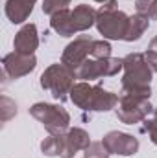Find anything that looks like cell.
<instances>
[{
    "label": "cell",
    "instance_id": "cell-1",
    "mask_svg": "<svg viewBox=\"0 0 157 158\" xmlns=\"http://www.w3.org/2000/svg\"><path fill=\"white\" fill-rule=\"evenodd\" d=\"M152 68L148 66L144 53H129L124 57V77H122V92L128 96L148 98L152 96L150 81H152Z\"/></svg>",
    "mask_w": 157,
    "mask_h": 158
},
{
    "label": "cell",
    "instance_id": "cell-2",
    "mask_svg": "<svg viewBox=\"0 0 157 158\" xmlns=\"http://www.w3.org/2000/svg\"><path fill=\"white\" fill-rule=\"evenodd\" d=\"M70 101L81 110L105 112L115 109L118 103V96L104 90L100 85H89L85 81L76 83L70 90Z\"/></svg>",
    "mask_w": 157,
    "mask_h": 158
},
{
    "label": "cell",
    "instance_id": "cell-3",
    "mask_svg": "<svg viewBox=\"0 0 157 158\" xmlns=\"http://www.w3.org/2000/svg\"><path fill=\"white\" fill-rule=\"evenodd\" d=\"M96 28L104 39L124 40L128 28H129V17L118 9L115 0H107L98 11H96Z\"/></svg>",
    "mask_w": 157,
    "mask_h": 158
},
{
    "label": "cell",
    "instance_id": "cell-4",
    "mask_svg": "<svg viewBox=\"0 0 157 158\" xmlns=\"http://www.w3.org/2000/svg\"><path fill=\"white\" fill-rule=\"evenodd\" d=\"M74 79H78L74 70H70L63 63L61 64L56 63V64H50L41 74V86L44 90H48L54 96V99L65 101L67 99V94H70L72 86L76 85Z\"/></svg>",
    "mask_w": 157,
    "mask_h": 158
},
{
    "label": "cell",
    "instance_id": "cell-5",
    "mask_svg": "<svg viewBox=\"0 0 157 158\" xmlns=\"http://www.w3.org/2000/svg\"><path fill=\"white\" fill-rule=\"evenodd\" d=\"M30 114L37 119V121H41L50 134H65L69 131L70 114L63 107H59V105L35 103V105H32Z\"/></svg>",
    "mask_w": 157,
    "mask_h": 158
},
{
    "label": "cell",
    "instance_id": "cell-6",
    "mask_svg": "<svg viewBox=\"0 0 157 158\" xmlns=\"http://www.w3.org/2000/svg\"><path fill=\"white\" fill-rule=\"evenodd\" d=\"M152 112H154V107L148 101V98H137V96H128V94L118 96L117 118L122 123L135 125L139 121H144Z\"/></svg>",
    "mask_w": 157,
    "mask_h": 158
},
{
    "label": "cell",
    "instance_id": "cell-7",
    "mask_svg": "<svg viewBox=\"0 0 157 158\" xmlns=\"http://www.w3.org/2000/svg\"><path fill=\"white\" fill-rule=\"evenodd\" d=\"M124 68V59L118 57H107V59H87L78 70L76 77L83 81H92L100 77H111L117 76Z\"/></svg>",
    "mask_w": 157,
    "mask_h": 158
},
{
    "label": "cell",
    "instance_id": "cell-8",
    "mask_svg": "<svg viewBox=\"0 0 157 158\" xmlns=\"http://www.w3.org/2000/svg\"><path fill=\"white\" fill-rule=\"evenodd\" d=\"M37 66L35 55H24V53H7L2 59V70H4V79H19L34 72Z\"/></svg>",
    "mask_w": 157,
    "mask_h": 158
},
{
    "label": "cell",
    "instance_id": "cell-9",
    "mask_svg": "<svg viewBox=\"0 0 157 158\" xmlns=\"http://www.w3.org/2000/svg\"><path fill=\"white\" fill-rule=\"evenodd\" d=\"M91 46H92V39L87 37V35H81L78 39H74L63 50L61 63L76 72L79 66L87 61V57L91 55Z\"/></svg>",
    "mask_w": 157,
    "mask_h": 158
},
{
    "label": "cell",
    "instance_id": "cell-10",
    "mask_svg": "<svg viewBox=\"0 0 157 158\" xmlns=\"http://www.w3.org/2000/svg\"><path fill=\"white\" fill-rule=\"evenodd\" d=\"M102 143L107 147L111 155H122V156H131L139 151V140L128 132L111 131L104 136Z\"/></svg>",
    "mask_w": 157,
    "mask_h": 158
},
{
    "label": "cell",
    "instance_id": "cell-11",
    "mask_svg": "<svg viewBox=\"0 0 157 158\" xmlns=\"http://www.w3.org/2000/svg\"><path fill=\"white\" fill-rule=\"evenodd\" d=\"M39 46V35H37V28L35 24H24L13 40V48L17 53H24V55H34V52Z\"/></svg>",
    "mask_w": 157,
    "mask_h": 158
},
{
    "label": "cell",
    "instance_id": "cell-12",
    "mask_svg": "<svg viewBox=\"0 0 157 158\" xmlns=\"http://www.w3.org/2000/svg\"><path fill=\"white\" fill-rule=\"evenodd\" d=\"M65 142H67V151H65L63 158H74L78 151H85L91 145V136L87 131L74 127V129H69L65 132Z\"/></svg>",
    "mask_w": 157,
    "mask_h": 158
},
{
    "label": "cell",
    "instance_id": "cell-13",
    "mask_svg": "<svg viewBox=\"0 0 157 158\" xmlns=\"http://www.w3.org/2000/svg\"><path fill=\"white\" fill-rule=\"evenodd\" d=\"M37 0H7L6 2V17L13 22V24H22L30 13L34 11Z\"/></svg>",
    "mask_w": 157,
    "mask_h": 158
},
{
    "label": "cell",
    "instance_id": "cell-14",
    "mask_svg": "<svg viewBox=\"0 0 157 158\" xmlns=\"http://www.w3.org/2000/svg\"><path fill=\"white\" fill-rule=\"evenodd\" d=\"M50 26L61 37H72L76 33L74 24H72V11H69V9H61V11L54 13L50 17Z\"/></svg>",
    "mask_w": 157,
    "mask_h": 158
},
{
    "label": "cell",
    "instance_id": "cell-15",
    "mask_svg": "<svg viewBox=\"0 0 157 158\" xmlns=\"http://www.w3.org/2000/svg\"><path fill=\"white\" fill-rule=\"evenodd\" d=\"M72 24L76 33L89 30L92 24H96V11L87 4H79L72 9Z\"/></svg>",
    "mask_w": 157,
    "mask_h": 158
},
{
    "label": "cell",
    "instance_id": "cell-16",
    "mask_svg": "<svg viewBox=\"0 0 157 158\" xmlns=\"http://www.w3.org/2000/svg\"><path fill=\"white\" fill-rule=\"evenodd\" d=\"M41 151L46 156H65L67 151V142H65V134H50L48 138H44L41 142Z\"/></svg>",
    "mask_w": 157,
    "mask_h": 158
},
{
    "label": "cell",
    "instance_id": "cell-17",
    "mask_svg": "<svg viewBox=\"0 0 157 158\" xmlns=\"http://www.w3.org/2000/svg\"><path fill=\"white\" fill-rule=\"evenodd\" d=\"M150 26V19L142 17V15H133L129 17V28H128V33H126V39L128 42H133V40H139L142 37V33L148 30Z\"/></svg>",
    "mask_w": 157,
    "mask_h": 158
},
{
    "label": "cell",
    "instance_id": "cell-18",
    "mask_svg": "<svg viewBox=\"0 0 157 158\" xmlns=\"http://www.w3.org/2000/svg\"><path fill=\"white\" fill-rule=\"evenodd\" d=\"M91 55H92V59H107V57H111V44L107 40H92Z\"/></svg>",
    "mask_w": 157,
    "mask_h": 158
},
{
    "label": "cell",
    "instance_id": "cell-19",
    "mask_svg": "<svg viewBox=\"0 0 157 158\" xmlns=\"http://www.w3.org/2000/svg\"><path fill=\"white\" fill-rule=\"evenodd\" d=\"M0 114H2V121H9L13 116H17V105L13 99H9L7 96L0 98Z\"/></svg>",
    "mask_w": 157,
    "mask_h": 158
},
{
    "label": "cell",
    "instance_id": "cell-20",
    "mask_svg": "<svg viewBox=\"0 0 157 158\" xmlns=\"http://www.w3.org/2000/svg\"><path fill=\"white\" fill-rule=\"evenodd\" d=\"M109 151L102 142H91V145L85 149V158H109Z\"/></svg>",
    "mask_w": 157,
    "mask_h": 158
},
{
    "label": "cell",
    "instance_id": "cell-21",
    "mask_svg": "<svg viewBox=\"0 0 157 158\" xmlns=\"http://www.w3.org/2000/svg\"><path fill=\"white\" fill-rule=\"evenodd\" d=\"M155 4H157V0H135L137 15H142V17H146V19H154Z\"/></svg>",
    "mask_w": 157,
    "mask_h": 158
},
{
    "label": "cell",
    "instance_id": "cell-22",
    "mask_svg": "<svg viewBox=\"0 0 157 158\" xmlns=\"http://www.w3.org/2000/svg\"><path fill=\"white\" fill-rule=\"evenodd\" d=\"M69 4H70V0H43V13L52 17L54 13L67 9Z\"/></svg>",
    "mask_w": 157,
    "mask_h": 158
},
{
    "label": "cell",
    "instance_id": "cell-23",
    "mask_svg": "<svg viewBox=\"0 0 157 158\" xmlns=\"http://www.w3.org/2000/svg\"><path fill=\"white\" fill-rule=\"evenodd\" d=\"M144 131L150 134V140L157 145V110H154L150 118L144 119Z\"/></svg>",
    "mask_w": 157,
    "mask_h": 158
},
{
    "label": "cell",
    "instance_id": "cell-24",
    "mask_svg": "<svg viewBox=\"0 0 157 158\" xmlns=\"http://www.w3.org/2000/svg\"><path fill=\"white\" fill-rule=\"evenodd\" d=\"M144 59H146V63H148V66L152 68V72H157V53L155 52H146L144 53Z\"/></svg>",
    "mask_w": 157,
    "mask_h": 158
},
{
    "label": "cell",
    "instance_id": "cell-25",
    "mask_svg": "<svg viewBox=\"0 0 157 158\" xmlns=\"http://www.w3.org/2000/svg\"><path fill=\"white\" fill-rule=\"evenodd\" d=\"M148 50H150V52H155V53H157V37H154V39L150 40V44H148Z\"/></svg>",
    "mask_w": 157,
    "mask_h": 158
},
{
    "label": "cell",
    "instance_id": "cell-26",
    "mask_svg": "<svg viewBox=\"0 0 157 158\" xmlns=\"http://www.w3.org/2000/svg\"><path fill=\"white\" fill-rule=\"evenodd\" d=\"M154 19H157V4H155V11H154Z\"/></svg>",
    "mask_w": 157,
    "mask_h": 158
},
{
    "label": "cell",
    "instance_id": "cell-27",
    "mask_svg": "<svg viewBox=\"0 0 157 158\" xmlns=\"http://www.w3.org/2000/svg\"><path fill=\"white\" fill-rule=\"evenodd\" d=\"M94 2H100V4H105L107 0H94Z\"/></svg>",
    "mask_w": 157,
    "mask_h": 158
}]
</instances>
